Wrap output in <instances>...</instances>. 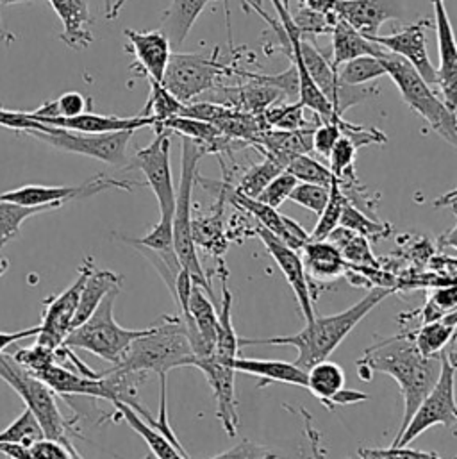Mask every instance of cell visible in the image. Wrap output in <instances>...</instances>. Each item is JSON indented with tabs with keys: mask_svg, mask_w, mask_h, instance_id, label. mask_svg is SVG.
<instances>
[{
	"mask_svg": "<svg viewBox=\"0 0 457 459\" xmlns=\"http://www.w3.org/2000/svg\"><path fill=\"white\" fill-rule=\"evenodd\" d=\"M332 34V59L331 65L336 70L345 61H350L359 56H381L384 48L356 30L345 20H338L331 30Z\"/></svg>",
	"mask_w": 457,
	"mask_h": 459,
	"instance_id": "26",
	"label": "cell"
},
{
	"mask_svg": "<svg viewBox=\"0 0 457 459\" xmlns=\"http://www.w3.org/2000/svg\"><path fill=\"white\" fill-rule=\"evenodd\" d=\"M236 372H243L261 379V386L268 383H284L293 386L306 388L307 385V372L297 367L295 363L275 361V359H250L236 356L232 361Z\"/></svg>",
	"mask_w": 457,
	"mask_h": 459,
	"instance_id": "25",
	"label": "cell"
},
{
	"mask_svg": "<svg viewBox=\"0 0 457 459\" xmlns=\"http://www.w3.org/2000/svg\"><path fill=\"white\" fill-rule=\"evenodd\" d=\"M220 48L213 54L197 52H172L165 75L163 86L183 104L194 102L199 95L215 90L222 77H228L236 68L219 57Z\"/></svg>",
	"mask_w": 457,
	"mask_h": 459,
	"instance_id": "9",
	"label": "cell"
},
{
	"mask_svg": "<svg viewBox=\"0 0 457 459\" xmlns=\"http://www.w3.org/2000/svg\"><path fill=\"white\" fill-rule=\"evenodd\" d=\"M39 333V325H34V327H27V329H22V331H14V333H4L0 331V352L5 351L7 347L14 345L16 342H22V340H29V338H36Z\"/></svg>",
	"mask_w": 457,
	"mask_h": 459,
	"instance_id": "58",
	"label": "cell"
},
{
	"mask_svg": "<svg viewBox=\"0 0 457 459\" xmlns=\"http://www.w3.org/2000/svg\"><path fill=\"white\" fill-rule=\"evenodd\" d=\"M215 458H277L273 456L272 451L252 444L250 440H245L241 444H237L234 449L226 451L222 455H217Z\"/></svg>",
	"mask_w": 457,
	"mask_h": 459,
	"instance_id": "56",
	"label": "cell"
},
{
	"mask_svg": "<svg viewBox=\"0 0 457 459\" xmlns=\"http://www.w3.org/2000/svg\"><path fill=\"white\" fill-rule=\"evenodd\" d=\"M27 115L45 126L66 129V131H77V133H115V131H138L142 127H152L154 118L151 117H111V115H95L90 111H84L75 117H32L29 111Z\"/></svg>",
	"mask_w": 457,
	"mask_h": 459,
	"instance_id": "20",
	"label": "cell"
},
{
	"mask_svg": "<svg viewBox=\"0 0 457 459\" xmlns=\"http://www.w3.org/2000/svg\"><path fill=\"white\" fill-rule=\"evenodd\" d=\"M298 181L288 172V170H282L280 174H277L266 186H264V190L255 197V199H259L261 203H264V204H268V206H272V208H279L288 197H289V194H291V190H293V186L297 185Z\"/></svg>",
	"mask_w": 457,
	"mask_h": 459,
	"instance_id": "49",
	"label": "cell"
},
{
	"mask_svg": "<svg viewBox=\"0 0 457 459\" xmlns=\"http://www.w3.org/2000/svg\"><path fill=\"white\" fill-rule=\"evenodd\" d=\"M36 2H47V0H0V11L2 7H7V5H14V4H36ZM0 38L9 45L11 41H14V36L9 34L4 25H2V16H0Z\"/></svg>",
	"mask_w": 457,
	"mask_h": 459,
	"instance_id": "60",
	"label": "cell"
},
{
	"mask_svg": "<svg viewBox=\"0 0 457 459\" xmlns=\"http://www.w3.org/2000/svg\"><path fill=\"white\" fill-rule=\"evenodd\" d=\"M91 270H93V259L88 257L84 264L79 268L77 279L63 293L45 300L43 320L39 324V333L36 336L38 343L50 347L54 351L63 345L66 334L72 331V320L79 304V295Z\"/></svg>",
	"mask_w": 457,
	"mask_h": 459,
	"instance_id": "13",
	"label": "cell"
},
{
	"mask_svg": "<svg viewBox=\"0 0 457 459\" xmlns=\"http://www.w3.org/2000/svg\"><path fill=\"white\" fill-rule=\"evenodd\" d=\"M433 25L431 18H420L401 30L388 36H366L384 50L406 59L431 86L438 82V72L427 50V29Z\"/></svg>",
	"mask_w": 457,
	"mask_h": 459,
	"instance_id": "14",
	"label": "cell"
},
{
	"mask_svg": "<svg viewBox=\"0 0 457 459\" xmlns=\"http://www.w3.org/2000/svg\"><path fill=\"white\" fill-rule=\"evenodd\" d=\"M63 23L59 39L72 50H84L93 43L88 0H47Z\"/></svg>",
	"mask_w": 457,
	"mask_h": 459,
	"instance_id": "23",
	"label": "cell"
},
{
	"mask_svg": "<svg viewBox=\"0 0 457 459\" xmlns=\"http://www.w3.org/2000/svg\"><path fill=\"white\" fill-rule=\"evenodd\" d=\"M291 203L313 212L315 215H320L329 201V188L313 185V183H297L288 197Z\"/></svg>",
	"mask_w": 457,
	"mask_h": 459,
	"instance_id": "48",
	"label": "cell"
},
{
	"mask_svg": "<svg viewBox=\"0 0 457 459\" xmlns=\"http://www.w3.org/2000/svg\"><path fill=\"white\" fill-rule=\"evenodd\" d=\"M194 367L206 376L217 401V419L220 420L228 437L234 438L239 428L237 403H236V392H234V376H236L234 367L215 359L211 354L204 358H195Z\"/></svg>",
	"mask_w": 457,
	"mask_h": 459,
	"instance_id": "16",
	"label": "cell"
},
{
	"mask_svg": "<svg viewBox=\"0 0 457 459\" xmlns=\"http://www.w3.org/2000/svg\"><path fill=\"white\" fill-rule=\"evenodd\" d=\"M32 374L39 377L50 390H54L56 395H81L109 401V390L102 374H99L97 377H90L81 372H75V368H66L63 367V363L57 361Z\"/></svg>",
	"mask_w": 457,
	"mask_h": 459,
	"instance_id": "22",
	"label": "cell"
},
{
	"mask_svg": "<svg viewBox=\"0 0 457 459\" xmlns=\"http://www.w3.org/2000/svg\"><path fill=\"white\" fill-rule=\"evenodd\" d=\"M395 288L377 286L372 288L366 297H363L358 304L349 309L331 315V316H316L306 322V327L289 336H275V338H239V347L250 345H289L298 351L295 365L302 370H309L315 363L329 359V356L340 347V343L358 327V324L372 313L386 297H390Z\"/></svg>",
	"mask_w": 457,
	"mask_h": 459,
	"instance_id": "2",
	"label": "cell"
},
{
	"mask_svg": "<svg viewBox=\"0 0 457 459\" xmlns=\"http://www.w3.org/2000/svg\"><path fill=\"white\" fill-rule=\"evenodd\" d=\"M7 270H9V261L4 259V257H0V277H2L4 273H7Z\"/></svg>",
	"mask_w": 457,
	"mask_h": 459,
	"instance_id": "61",
	"label": "cell"
},
{
	"mask_svg": "<svg viewBox=\"0 0 457 459\" xmlns=\"http://www.w3.org/2000/svg\"><path fill=\"white\" fill-rule=\"evenodd\" d=\"M345 204H347V197L343 195L340 188V181L336 179L329 186V201L323 212L318 215V222L315 226V230L309 234V239H325L332 230H336L340 226V219Z\"/></svg>",
	"mask_w": 457,
	"mask_h": 459,
	"instance_id": "39",
	"label": "cell"
},
{
	"mask_svg": "<svg viewBox=\"0 0 457 459\" xmlns=\"http://www.w3.org/2000/svg\"><path fill=\"white\" fill-rule=\"evenodd\" d=\"M435 14H436V36H438V54H440V68L438 82L442 100L449 109L456 111L457 108V48L453 23L445 7V0H433Z\"/></svg>",
	"mask_w": 457,
	"mask_h": 459,
	"instance_id": "17",
	"label": "cell"
},
{
	"mask_svg": "<svg viewBox=\"0 0 457 459\" xmlns=\"http://www.w3.org/2000/svg\"><path fill=\"white\" fill-rule=\"evenodd\" d=\"M340 118H343V117H338L332 122H320V126L313 129L311 151H315L323 160H329V154H331L334 143L341 136V131L338 126Z\"/></svg>",
	"mask_w": 457,
	"mask_h": 459,
	"instance_id": "51",
	"label": "cell"
},
{
	"mask_svg": "<svg viewBox=\"0 0 457 459\" xmlns=\"http://www.w3.org/2000/svg\"><path fill=\"white\" fill-rule=\"evenodd\" d=\"M257 236L261 238L266 250L270 252V255L273 257V261L280 268L282 275L286 277L288 284L291 286L304 320L306 322L313 320L315 318L313 297H311L309 281H307L304 263H302V257H300L298 250H293L291 247H288L284 241H280L275 234H272L270 230H266L264 228L257 230Z\"/></svg>",
	"mask_w": 457,
	"mask_h": 459,
	"instance_id": "15",
	"label": "cell"
},
{
	"mask_svg": "<svg viewBox=\"0 0 457 459\" xmlns=\"http://www.w3.org/2000/svg\"><path fill=\"white\" fill-rule=\"evenodd\" d=\"M111 4H113V2H111V0H106V13H108V11H109V9H111Z\"/></svg>",
	"mask_w": 457,
	"mask_h": 459,
	"instance_id": "62",
	"label": "cell"
},
{
	"mask_svg": "<svg viewBox=\"0 0 457 459\" xmlns=\"http://www.w3.org/2000/svg\"><path fill=\"white\" fill-rule=\"evenodd\" d=\"M29 449V459H70L77 458L68 447L52 438H39Z\"/></svg>",
	"mask_w": 457,
	"mask_h": 459,
	"instance_id": "53",
	"label": "cell"
},
{
	"mask_svg": "<svg viewBox=\"0 0 457 459\" xmlns=\"http://www.w3.org/2000/svg\"><path fill=\"white\" fill-rule=\"evenodd\" d=\"M306 388L331 411L336 406H350L368 399L366 394L345 388V372L340 365L323 359L307 370Z\"/></svg>",
	"mask_w": 457,
	"mask_h": 459,
	"instance_id": "18",
	"label": "cell"
},
{
	"mask_svg": "<svg viewBox=\"0 0 457 459\" xmlns=\"http://www.w3.org/2000/svg\"><path fill=\"white\" fill-rule=\"evenodd\" d=\"M43 437L45 435L41 431L39 422L36 420V417L27 408H25V411L14 422H11L5 429L0 431V442L20 444L23 447L32 446L36 440H39Z\"/></svg>",
	"mask_w": 457,
	"mask_h": 459,
	"instance_id": "44",
	"label": "cell"
},
{
	"mask_svg": "<svg viewBox=\"0 0 457 459\" xmlns=\"http://www.w3.org/2000/svg\"><path fill=\"white\" fill-rule=\"evenodd\" d=\"M304 106L300 102L293 104H272L263 113L261 118L268 129L275 127L280 131H298L304 127L315 126V122H307L304 117Z\"/></svg>",
	"mask_w": 457,
	"mask_h": 459,
	"instance_id": "36",
	"label": "cell"
},
{
	"mask_svg": "<svg viewBox=\"0 0 457 459\" xmlns=\"http://www.w3.org/2000/svg\"><path fill=\"white\" fill-rule=\"evenodd\" d=\"M454 338L442 351V372L431 392L418 404L404 431L395 437L392 447H408L422 433L435 426H445L456 433V361Z\"/></svg>",
	"mask_w": 457,
	"mask_h": 459,
	"instance_id": "8",
	"label": "cell"
},
{
	"mask_svg": "<svg viewBox=\"0 0 457 459\" xmlns=\"http://www.w3.org/2000/svg\"><path fill=\"white\" fill-rule=\"evenodd\" d=\"M363 381H370L374 372L392 376L404 399V417L397 437L404 431L424 397L431 392L442 372V352L422 356L415 343L413 333H404L370 347L356 363Z\"/></svg>",
	"mask_w": 457,
	"mask_h": 459,
	"instance_id": "1",
	"label": "cell"
},
{
	"mask_svg": "<svg viewBox=\"0 0 457 459\" xmlns=\"http://www.w3.org/2000/svg\"><path fill=\"white\" fill-rule=\"evenodd\" d=\"M113 406L116 410L118 419H124L129 424V428L134 429L147 442V446H149V449H151L154 458H185V455L181 451H177L163 433H160L147 420H143L133 406H129L125 403H113Z\"/></svg>",
	"mask_w": 457,
	"mask_h": 459,
	"instance_id": "29",
	"label": "cell"
},
{
	"mask_svg": "<svg viewBox=\"0 0 457 459\" xmlns=\"http://www.w3.org/2000/svg\"><path fill=\"white\" fill-rule=\"evenodd\" d=\"M286 170L300 183H313L329 188L336 181V178L327 167H323L320 161L307 154H298L297 158H293L288 163Z\"/></svg>",
	"mask_w": 457,
	"mask_h": 459,
	"instance_id": "41",
	"label": "cell"
},
{
	"mask_svg": "<svg viewBox=\"0 0 457 459\" xmlns=\"http://www.w3.org/2000/svg\"><path fill=\"white\" fill-rule=\"evenodd\" d=\"M170 131H156V138L151 145L138 151L131 169L143 172L147 186L154 192L160 206V221L172 222L176 208V188L170 165Z\"/></svg>",
	"mask_w": 457,
	"mask_h": 459,
	"instance_id": "11",
	"label": "cell"
},
{
	"mask_svg": "<svg viewBox=\"0 0 457 459\" xmlns=\"http://www.w3.org/2000/svg\"><path fill=\"white\" fill-rule=\"evenodd\" d=\"M302 5L316 11V13H322L325 16H331V18H340L338 16V0H302Z\"/></svg>",
	"mask_w": 457,
	"mask_h": 459,
	"instance_id": "59",
	"label": "cell"
},
{
	"mask_svg": "<svg viewBox=\"0 0 457 459\" xmlns=\"http://www.w3.org/2000/svg\"><path fill=\"white\" fill-rule=\"evenodd\" d=\"M120 275H116L111 270H100L95 268L90 272V275L84 281V286L79 295V304L72 320V329L81 325L100 304V300L115 288H120Z\"/></svg>",
	"mask_w": 457,
	"mask_h": 459,
	"instance_id": "28",
	"label": "cell"
},
{
	"mask_svg": "<svg viewBox=\"0 0 457 459\" xmlns=\"http://www.w3.org/2000/svg\"><path fill=\"white\" fill-rule=\"evenodd\" d=\"M456 309L449 311L444 318L424 324L413 333V343L422 356L440 354L449 342L456 336Z\"/></svg>",
	"mask_w": 457,
	"mask_h": 459,
	"instance_id": "30",
	"label": "cell"
},
{
	"mask_svg": "<svg viewBox=\"0 0 457 459\" xmlns=\"http://www.w3.org/2000/svg\"><path fill=\"white\" fill-rule=\"evenodd\" d=\"M13 358L23 365L25 368H29L30 372H38L45 367H48L50 363H56L57 361V356H56V351L50 349V347H45L41 343H34L32 347H27V349H16L13 352Z\"/></svg>",
	"mask_w": 457,
	"mask_h": 459,
	"instance_id": "50",
	"label": "cell"
},
{
	"mask_svg": "<svg viewBox=\"0 0 457 459\" xmlns=\"http://www.w3.org/2000/svg\"><path fill=\"white\" fill-rule=\"evenodd\" d=\"M230 203L236 204L237 208H241L243 212L250 213L254 219H257L259 226L264 228L266 230H270L272 234H275L280 241L284 239L286 236V228H284V221H282V215L277 213L275 208L261 203L259 199H254V197H246L239 192H230L228 195Z\"/></svg>",
	"mask_w": 457,
	"mask_h": 459,
	"instance_id": "34",
	"label": "cell"
},
{
	"mask_svg": "<svg viewBox=\"0 0 457 459\" xmlns=\"http://www.w3.org/2000/svg\"><path fill=\"white\" fill-rule=\"evenodd\" d=\"M124 36L129 41V50L134 54V66H140L147 79L161 82L172 54V47L167 36L160 29L143 32L125 29Z\"/></svg>",
	"mask_w": 457,
	"mask_h": 459,
	"instance_id": "21",
	"label": "cell"
},
{
	"mask_svg": "<svg viewBox=\"0 0 457 459\" xmlns=\"http://www.w3.org/2000/svg\"><path fill=\"white\" fill-rule=\"evenodd\" d=\"M302 263L306 275L315 281H334L347 273V261L329 239H309L302 247Z\"/></svg>",
	"mask_w": 457,
	"mask_h": 459,
	"instance_id": "24",
	"label": "cell"
},
{
	"mask_svg": "<svg viewBox=\"0 0 457 459\" xmlns=\"http://www.w3.org/2000/svg\"><path fill=\"white\" fill-rule=\"evenodd\" d=\"M282 170H284V169H282L275 160L266 158L263 163L254 165L252 169H248V170L243 174V178H241V181H239L236 192H239V194H243V195H246V197H254V199H255V197L264 190V186H266L277 174H280Z\"/></svg>",
	"mask_w": 457,
	"mask_h": 459,
	"instance_id": "43",
	"label": "cell"
},
{
	"mask_svg": "<svg viewBox=\"0 0 457 459\" xmlns=\"http://www.w3.org/2000/svg\"><path fill=\"white\" fill-rule=\"evenodd\" d=\"M120 288L111 290L97 306V309L77 327H73L63 345L70 349H81L88 351L100 359L118 365L129 345L142 334H145L151 327L145 329H125L122 327L113 315L115 300L118 297Z\"/></svg>",
	"mask_w": 457,
	"mask_h": 459,
	"instance_id": "7",
	"label": "cell"
},
{
	"mask_svg": "<svg viewBox=\"0 0 457 459\" xmlns=\"http://www.w3.org/2000/svg\"><path fill=\"white\" fill-rule=\"evenodd\" d=\"M211 0H172L165 11L160 30L167 36L172 48H177L188 38L194 23Z\"/></svg>",
	"mask_w": 457,
	"mask_h": 459,
	"instance_id": "27",
	"label": "cell"
},
{
	"mask_svg": "<svg viewBox=\"0 0 457 459\" xmlns=\"http://www.w3.org/2000/svg\"><path fill=\"white\" fill-rule=\"evenodd\" d=\"M325 239L334 243L338 250L341 252L343 259L347 263H352L354 266H374L379 268V261L375 259L370 243L365 236L338 226Z\"/></svg>",
	"mask_w": 457,
	"mask_h": 459,
	"instance_id": "32",
	"label": "cell"
},
{
	"mask_svg": "<svg viewBox=\"0 0 457 459\" xmlns=\"http://www.w3.org/2000/svg\"><path fill=\"white\" fill-rule=\"evenodd\" d=\"M291 18L300 38H307V39L322 34H331L334 23L340 20V18H331L322 13H316L306 5H300L298 13L291 14Z\"/></svg>",
	"mask_w": 457,
	"mask_h": 459,
	"instance_id": "47",
	"label": "cell"
},
{
	"mask_svg": "<svg viewBox=\"0 0 457 459\" xmlns=\"http://www.w3.org/2000/svg\"><path fill=\"white\" fill-rule=\"evenodd\" d=\"M356 152H358V147L343 134L334 143L327 161H329V170L340 183L356 179V172H354Z\"/></svg>",
	"mask_w": 457,
	"mask_h": 459,
	"instance_id": "45",
	"label": "cell"
},
{
	"mask_svg": "<svg viewBox=\"0 0 457 459\" xmlns=\"http://www.w3.org/2000/svg\"><path fill=\"white\" fill-rule=\"evenodd\" d=\"M0 379L22 397L25 408L30 410L39 422L45 438L61 442L77 458H81L72 442V437L77 435L75 420H68L61 413L54 390H50L29 368L20 365L13 354H5L4 351L0 352Z\"/></svg>",
	"mask_w": 457,
	"mask_h": 459,
	"instance_id": "4",
	"label": "cell"
},
{
	"mask_svg": "<svg viewBox=\"0 0 457 459\" xmlns=\"http://www.w3.org/2000/svg\"><path fill=\"white\" fill-rule=\"evenodd\" d=\"M224 297H222V307L219 311V325H217V340H215V347L211 356L226 365H232L234 358L237 356L239 351V336L236 334L234 327H232V316H230V309H232V295L228 290V284L224 281L222 286Z\"/></svg>",
	"mask_w": 457,
	"mask_h": 459,
	"instance_id": "33",
	"label": "cell"
},
{
	"mask_svg": "<svg viewBox=\"0 0 457 459\" xmlns=\"http://www.w3.org/2000/svg\"><path fill=\"white\" fill-rule=\"evenodd\" d=\"M131 247H134L145 259H149L152 263V266L158 270V273L165 281V284H167V288H168V291L172 293V299H174L177 277L183 270V264H181L176 250L174 248L154 250V248H147V247H142V245H131Z\"/></svg>",
	"mask_w": 457,
	"mask_h": 459,
	"instance_id": "40",
	"label": "cell"
},
{
	"mask_svg": "<svg viewBox=\"0 0 457 459\" xmlns=\"http://www.w3.org/2000/svg\"><path fill=\"white\" fill-rule=\"evenodd\" d=\"M340 226L354 230V232H358V234H361V236H365L366 239H372V241H379L383 238H388L390 232H392V226L379 224L375 219H370L368 215H365L363 212L354 208L349 201L343 208Z\"/></svg>",
	"mask_w": 457,
	"mask_h": 459,
	"instance_id": "42",
	"label": "cell"
},
{
	"mask_svg": "<svg viewBox=\"0 0 457 459\" xmlns=\"http://www.w3.org/2000/svg\"><path fill=\"white\" fill-rule=\"evenodd\" d=\"M136 181H116L106 176H97L82 185L77 186H43V185H27L9 192L0 194V201L14 203L20 206L29 208H48L57 210L63 204L75 201V199H88L100 192L120 188V190H133Z\"/></svg>",
	"mask_w": 457,
	"mask_h": 459,
	"instance_id": "12",
	"label": "cell"
},
{
	"mask_svg": "<svg viewBox=\"0 0 457 459\" xmlns=\"http://www.w3.org/2000/svg\"><path fill=\"white\" fill-rule=\"evenodd\" d=\"M384 65L386 75L397 84L404 102L418 113L433 131H436L445 142L457 145L456 111L449 109L442 97L433 90V86L401 56L384 50L379 56Z\"/></svg>",
	"mask_w": 457,
	"mask_h": 459,
	"instance_id": "6",
	"label": "cell"
},
{
	"mask_svg": "<svg viewBox=\"0 0 457 459\" xmlns=\"http://www.w3.org/2000/svg\"><path fill=\"white\" fill-rule=\"evenodd\" d=\"M90 100L79 91H66L56 100L41 104L38 109L29 111L32 117H75L88 109Z\"/></svg>",
	"mask_w": 457,
	"mask_h": 459,
	"instance_id": "46",
	"label": "cell"
},
{
	"mask_svg": "<svg viewBox=\"0 0 457 459\" xmlns=\"http://www.w3.org/2000/svg\"><path fill=\"white\" fill-rule=\"evenodd\" d=\"M359 458L365 459H436V453H424L408 447H390V449H361Z\"/></svg>",
	"mask_w": 457,
	"mask_h": 459,
	"instance_id": "54",
	"label": "cell"
},
{
	"mask_svg": "<svg viewBox=\"0 0 457 459\" xmlns=\"http://www.w3.org/2000/svg\"><path fill=\"white\" fill-rule=\"evenodd\" d=\"M194 349L179 315L165 316L161 324L138 336L116 365L133 372L167 376L174 368L194 367Z\"/></svg>",
	"mask_w": 457,
	"mask_h": 459,
	"instance_id": "3",
	"label": "cell"
},
{
	"mask_svg": "<svg viewBox=\"0 0 457 459\" xmlns=\"http://www.w3.org/2000/svg\"><path fill=\"white\" fill-rule=\"evenodd\" d=\"M149 82H151V95H149L145 109L140 115L154 118V126L152 127H158L165 120H168L172 117H179L183 113L185 104L179 99H176L163 86V82H158V81H152V79H149Z\"/></svg>",
	"mask_w": 457,
	"mask_h": 459,
	"instance_id": "35",
	"label": "cell"
},
{
	"mask_svg": "<svg viewBox=\"0 0 457 459\" xmlns=\"http://www.w3.org/2000/svg\"><path fill=\"white\" fill-rule=\"evenodd\" d=\"M442 313H449L457 307L456 284L451 282L449 286L438 288L436 291H433L431 299H429Z\"/></svg>",
	"mask_w": 457,
	"mask_h": 459,
	"instance_id": "57",
	"label": "cell"
},
{
	"mask_svg": "<svg viewBox=\"0 0 457 459\" xmlns=\"http://www.w3.org/2000/svg\"><path fill=\"white\" fill-rule=\"evenodd\" d=\"M188 311L190 316L206 345L210 354L213 352L215 340H217V325H219V311L215 309L211 299L199 284H192L190 299H188Z\"/></svg>",
	"mask_w": 457,
	"mask_h": 459,
	"instance_id": "31",
	"label": "cell"
},
{
	"mask_svg": "<svg viewBox=\"0 0 457 459\" xmlns=\"http://www.w3.org/2000/svg\"><path fill=\"white\" fill-rule=\"evenodd\" d=\"M50 212L48 208H29V206H20L14 203L0 201V248H4L9 241H13L25 221L30 217H36L39 213Z\"/></svg>",
	"mask_w": 457,
	"mask_h": 459,
	"instance_id": "38",
	"label": "cell"
},
{
	"mask_svg": "<svg viewBox=\"0 0 457 459\" xmlns=\"http://www.w3.org/2000/svg\"><path fill=\"white\" fill-rule=\"evenodd\" d=\"M206 151L194 140L183 138L181 154V181L176 192V208L172 215V245L183 264V268L192 275L194 282L204 291L211 293L206 270L197 255V247L194 239V221H192V197L199 178V161Z\"/></svg>",
	"mask_w": 457,
	"mask_h": 459,
	"instance_id": "5",
	"label": "cell"
},
{
	"mask_svg": "<svg viewBox=\"0 0 457 459\" xmlns=\"http://www.w3.org/2000/svg\"><path fill=\"white\" fill-rule=\"evenodd\" d=\"M338 16L365 36H377L390 20L404 16L402 0H338Z\"/></svg>",
	"mask_w": 457,
	"mask_h": 459,
	"instance_id": "19",
	"label": "cell"
},
{
	"mask_svg": "<svg viewBox=\"0 0 457 459\" xmlns=\"http://www.w3.org/2000/svg\"><path fill=\"white\" fill-rule=\"evenodd\" d=\"M25 134L45 142L47 145L72 154L88 156L108 165L122 167L127 163V147L134 131H115V133H77L52 126H41V129H29Z\"/></svg>",
	"mask_w": 457,
	"mask_h": 459,
	"instance_id": "10",
	"label": "cell"
},
{
	"mask_svg": "<svg viewBox=\"0 0 457 459\" xmlns=\"http://www.w3.org/2000/svg\"><path fill=\"white\" fill-rule=\"evenodd\" d=\"M338 77L347 84H366L383 75H386L384 65L377 56H359L350 61H345L336 68Z\"/></svg>",
	"mask_w": 457,
	"mask_h": 459,
	"instance_id": "37",
	"label": "cell"
},
{
	"mask_svg": "<svg viewBox=\"0 0 457 459\" xmlns=\"http://www.w3.org/2000/svg\"><path fill=\"white\" fill-rule=\"evenodd\" d=\"M0 127L25 133L29 129H41V124L32 120L27 111H9L0 108Z\"/></svg>",
	"mask_w": 457,
	"mask_h": 459,
	"instance_id": "55",
	"label": "cell"
},
{
	"mask_svg": "<svg viewBox=\"0 0 457 459\" xmlns=\"http://www.w3.org/2000/svg\"><path fill=\"white\" fill-rule=\"evenodd\" d=\"M125 241L129 245H142V247L154 248V250L174 248V245H172V222L160 221L147 236L138 238V239L136 238H125Z\"/></svg>",
	"mask_w": 457,
	"mask_h": 459,
	"instance_id": "52",
	"label": "cell"
}]
</instances>
